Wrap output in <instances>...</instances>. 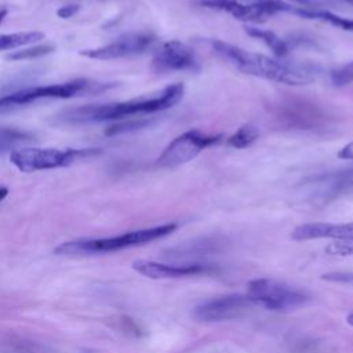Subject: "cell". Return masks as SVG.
Segmentation results:
<instances>
[{
  "label": "cell",
  "instance_id": "obj_16",
  "mask_svg": "<svg viewBox=\"0 0 353 353\" xmlns=\"http://www.w3.org/2000/svg\"><path fill=\"white\" fill-rule=\"evenodd\" d=\"M244 30L248 36H251L256 40H261L266 47H269L272 50V52L276 57L281 58V57H285L290 52L288 43L272 30L262 29V28H258V26H245Z\"/></svg>",
  "mask_w": 353,
  "mask_h": 353
},
{
  "label": "cell",
  "instance_id": "obj_20",
  "mask_svg": "<svg viewBox=\"0 0 353 353\" xmlns=\"http://www.w3.org/2000/svg\"><path fill=\"white\" fill-rule=\"evenodd\" d=\"M55 48L51 44H44V46H33L28 47L23 50H17L14 52H10L6 55L7 61H25V59H33V58H40L43 55H47L52 52Z\"/></svg>",
  "mask_w": 353,
  "mask_h": 353
},
{
  "label": "cell",
  "instance_id": "obj_18",
  "mask_svg": "<svg viewBox=\"0 0 353 353\" xmlns=\"http://www.w3.org/2000/svg\"><path fill=\"white\" fill-rule=\"evenodd\" d=\"M259 138V130L254 124H244L228 137L226 145L234 149H245Z\"/></svg>",
  "mask_w": 353,
  "mask_h": 353
},
{
  "label": "cell",
  "instance_id": "obj_23",
  "mask_svg": "<svg viewBox=\"0 0 353 353\" xmlns=\"http://www.w3.org/2000/svg\"><path fill=\"white\" fill-rule=\"evenodd\" d=\"M325 252L331 255H353V237L339 239L334 243H330L325 247Z\"/></svg>",
  "mask_w": 353,
  "mask_h": 353
},
{
  "label": "cell",
  "instance_id": "obj_2",
  "mask_svg": "<svg viewBox=\"0 0 353 353\" xmlns=\"http://www.w3.org/2000/svg\"><path fill=\"white\" fill-rule=\"evenodd\" d=\"M185 92V85L182 83H174L156 92L154 95L134 98L124 102L102 103V105H88L66 112L62 119L68 123L81 124V123H97L125 119L130 116L150 114L156 112L165 110L178 103Z\"/></svg>",
  "mask_w": 353,
  "mask_h": 353
},
{
  "label": "cell",
  "instance_id": "obj_9",
  "mask_svg": "<svg viewBox=\"0 0 353 353\" xmlns=\"http://www.w3.org/2000/svg\"><path fill=\"white\" fill-rule=\"evenodd\" d=\"M154 41H156V37L152 33H148V32L130 33L123 37H119L117 40H114L106 46L83 50L80 54L83 57H87L91 59H98V61L117 59V58H125V57L142 54L148 48H150Z\"/></svg>",
  "mask_w": 353,
  "mask_h": 353
},
{
  "label": "cell",
  "instance_id": "obj_7",
  "mask_svg": "<svg viewBox=\"0 0 353 353\" xmlns=\"http://www.w3.org/2000/svg\"><path fill=\"white\" fill-rule=\"evenodd\" d=\"M221 134H207L200 130H188L171 141L163 153L159 156L156 164L163 168H174L196 159L204 149L218 143Z\"/></svg>",
  "mask_w": 353,
  "mask_h": 353
},
{
  "label": "cell",
  "instance_id": "obj_17",
  "mask_svg": "<svg viewBox=\"0 0 353 353\" xmlns=\"http://www.w3.org/2000/svg\"><path fill=\"white\" fill-rule=\"evenodd\" d=\"M46 37L41 32H17V33H7L0 34V51L4 50H14L22 46L33 44Z\"/></svg>",
  "mask_w": 353,
  "mask_h": 353
},
{
  "label": "cell",
  "instance_id": "obj_1",
  "mask_svg": "<svg viewBox=\"0 0 353 353\" xmlns=\"http://www.w3.org/2000/svg\"><path fill=\"white\" fill-rule=\"evenodd\" d=\"M210 46L218 57L244 74L288 85H305L314 80L312 70L298 65L273 59L263 54L251 52L218 39H211Z\"/></svg>",
  "mask_w": 353,
  "mask_h": 353
},
{
  "label": "cell",
  "instance_id": "obj_22",
  "mask_svg": "<svg viewBox=\"0 0 353 353\" xmlns=\"http://www.w3.org/2000/svg\"><path fill=\"white\" fill-rule=\"evenodd\" d=\"M32 139V135L25 132V131H19L15 128H10V131H6L3 134H0V156L4 154L6 152L11 150L12 146L17 142H23V141H29Z\"/></svg>",
  "mask_w": 353,
  "mask_h": 353
},
{
  "label": "cell",
  "instance_id": "obj_8",
  "mask_svg": "<svg viewBox=\"0 0 353 353\" xmlns=\"http://www.w3.org/2000/svg\"><path fill=\"white\" fill-rule=\"evenodd\" d=\"M201 6L230 14L245 22H265L280 12H290L291 6L283 0H199Z\"/></svg>",
  "mask_w": 353,
  "mask_h": 353
},
{
  "label": "cell",
  "instance_id": "obj_13",
  "mask_svg": "<svg viewBox=\"0 0 353 353\" xmlns=\"http://www.w3.org/2000/svg\"><path fill=\"white\" fill-rule=\"evenodd\" d=\"M132 268L134 270H137L138 273L149 279H174V277L201 274V273L205 274L215 270L211 265H203V263L170 265V263H161V262L146 261V259L134 261Z\"/></svg>",
  "mask_w": 353,
  "mask_h": 353
},
{
  "label": "cell",
  "instance_id": "obj_14",
  "mask_svg": "<svg viewBox=\"0 0 353 353\" xmlns=\"http://www.w3.org/2000/svg\"><path fill=\"white\" fill-rule=\"evenodd\" d=\"M296 241L313 239H346L353 237V222L349 223H331V222H309L299 225L291 233Z\"/></svg>",
  "mask_w": 353,
  "mask_h": 353
},
{
  "label": "cell",
  "instance_id": "obj_24",
  "mask_svg": "<svg viewBox=\"0 0 353 353\" xmlns=\"http://www.w3.org/2000/svg\"><path fill=\"white\" fill-rule=\"evenodd\" d=\"M148 123H149L148 120H139V121H125V123H121V124H113V125H110L105 130V134L106 135H116V134L132 131V130L145 127Z\"/></svg>",
  "mask_w": 353,
  "mask_h": 353
},
{
  "label": "cell",
  "instance_id": "obj_11",
  "mask_svg": "<svg viewBox=\"0 0 353 353\" xmlns=\"http://www.w3.org/2000/svg\"><path fill=\"white\" fill-rule=\"evenodd\" d=\"M152 69L157 73L197 70L199 62L194 51L182 41L164 43L152 59Z\"/></svg>",
  "mask_w": 353,
  "mask_h": 353
},
{
  "label": "cell",
  "instance_id": "obj_25",
  "mask_svg": "<svg viewBox=\"0 0 353 353\" xmlns=\"http://www.w3.org/2000/svg\"><path fill=\"white\" fill-rule=\"evenodd\" d=\"M79 10H80L79 4H66V6H62V7L57 11V15H58L59 18H70V17H73Z\"/></svg>",
  "mask_w": 353,
  "mask_h": 353
},
{
  "label": "cell",
  "instance_id": "obj_30",
  "mask_svg": "<svg viewBox=\"0 0 353 353\" xmlns=\"http://www.w3.org/2000/svg\"><path fill=\"white\" fill-rule=\"evenodd\" d=\"M346 321H347V324H350L353 327V312L349 313V316L346 317Z\"/></svg>",
  "mask_w": 353,
  "mask_h": 353
},
{
  "label": "cell",
  "instance_id": "obj_6",
  "mask_svg": "<svg viewBox=\"0 0 353 353\" xmlns=\"http://www.w3.org/2000/svg\"><path fill=\"white\" fill-rule=\"evenodd\" d=\"M247 295L254 305L269 310H288L305 305L309 295L285 283L273 279H255L247 284Z\"/></svg>",
  "mask_w": 353,
  "mask_h": 353
},
{
  "label": "cell",
  "instance_id": "obj_10",
  "mask_svg": "<svg viewBox=\"0 0 353 353\" xmlns=\"http://www.w3.org/2000/svg\"><path fill=\"white\" fill-rule=\"evenodd\" d=\"M252 301L247 294H229L203 302L194 309V317L201 321H222L232 320L244 314Z\"/></svg>",
  "mask_w": 353,
  "mask_h": 353
},
{
  "label": "cell",
  "instance_id": "obj_5",
  "mask_svg": "<svg viewBox=\"0 0 353 353\" xmlns=\"http://www.w3.org/2000/svg\"><path fill=\"white\" fill-rule=\"evenodd\" d=\"M99 153L98 149H55V148H19L10 153L11 163L22 172L66 167L76 160Z\"/></svg>",
  "mask_w": 353,
  "mask_h": 353
},
{
  "label": "cell",
  "instance_id": "obj_26",
  "mask_svg": "<svg viewBox=\"0 0 353 353\" xmlns=\"http://www.w3.org/2000/svg\"><path fill=\"white\" fill-rule=\"evenodd\" d=\"M295 4H299L298 7H303V8H323V6L325 4V0H290Z\"/></svg>",
  "mask_w": 353,
  "mask_h": 353
},
{
  "label": "cell",
  "instance_id": "obj_19",
  "mask_svg": "<svg viewBox=\"0 0 353 353\" xmlns=\"http://www.w3.org/2000/svg\"><path fill=\"white\" fill-rule=\"evenodd\" d=\"M319 182L321 185H325L327 192L331 193L353 190V170H345L342 172L325 175Z\"/></svg>",
  "mask_w": 353,
  "mask_h": 353
},
{
  "label": "cell",
  "instance_id": "obj_31",
  "mask_svg": "<svg viewBox=\"0 0 353 353\" xmlns=\"http://www.w3.org/2000/svg\"><path fill=\"white\" fill-rule=\"evenodd\" d=\"M349 1H352V3H353V0H349Z\"/></svg>",
  "mask_w": 353,
  "mask_h": 353
},
{
  "label": "cell",
  "instance_id": "obj_27",
  "mask_svg": "<svg viewBox=\"0 0 353 353\" xmlns=\"http://www.w3.org/2000/svg\"><path fill=\"white\" fill-rule=\"evenodd\" d=\"M338 157L343 159V160H353V142H349L347 145H345L338 152Z\"/></svg>",
  "mask_w": 353,
  "mask_h": 353
},
{
  "label": "cell",
  "instance_id": "obj_3",
  "mask_svg": "<svg viewBox=\"0 0 353 353\" xmlns=\"http://www.w3.org/2000/svg\"><path fill=\"white\" fill-rule=\"evenodd\" d=\"M176 229V223H164L148 229L127 232L113 237L105 239H79L66 241L58 245L54 252L58 255H77V254H101L112 252L128 247L146 244L172 233Z\"/></svg>",
  "mask_w": 353,
  "mask_h": 353
},
{
  "label": "cell",
  "instance_id": "obj_21",
  "mask_svg": "<svg viewBox=\"0 0 353 353\" xmlns=\"http://www.w3.org/2000/svg\"><path fill=\"white\" fill-rule=\"evenodd\" d=\"M330 81L335 87H345L353 81V61L330 70Z\"/></svg>",
  "mask_w": 353,
  "mask_h": 353
},
{
  "label": "cell",
  "instance_id": "obj_28",
  "mask_svg": "<svg viewBox=\"0 0 353 353\" xmlns=\"http://www.w3.org/2000/svg\"><path fill=\"white\" fill-rule=\"evenodd\" d=\"M8 194V189L6 186H0V201Z\"/></svg>",
  "mask_w": 353,
  "mask_h": 353
},
{
  "label": "cell",
  "instance_id": "obj_4",
  "mask_svg": "<svg viewBox=\"0 0 353 353\" xmlns=\"http://www.w3.org/2000/svg\"><path fill=\"white\" fill-rule=\"evenodd\" d=\"M114 84L92 81L87 79H76L61 84H50V85H37L22 88L14 92H10L0 98V112L10 110L15 106L28 105L40 99H63L83 95L99 94L105 90L112 88Z\"/></svg>",
  "mask_w": 353,
  "mask_h": 353
},
{
  "label": "cell",
  "instance_id": "obj_12",
  "mask_svg": "<svg viewBox=\"0 0 353 353\" xmlns=\"http://www.w3.org/2000/svg\"><path fill=\"white\" fill-rule=\"evenodd\" d=\"M280 105L277 117L284 125L306 130L320 125L324 120V113L314 103L290 99Z\"/></svg>",
  "mask_w": 353,
  "mask_h": 353
},
{
  "label": "cell",
  "instance_id": "obj_29",
  "mask_svg": "<svg viewBox=\"0 0 353 353\" xmlns=\"http://www.w3.org/2000/svg\"><path fill=\"white\" fill-rule=\"evenodd\" d=\"M6 15H7V10H6V8L0 10V23H1V22H3V19L6 18Z\"/></svg>",
  "mask_w": 353,
  "mask_h": 353
},
{
  "label": "cell",
  "instance_id": "obj_15",
  "mask_svg": "<svg viewBox=\"0 0 353 353\" xmlns=\"http://www.w3.org/2000/svg\"><path fill=\"white\" fill-rule=\"evenodd\" d=\"M290 14H294V15H296L299 18H305V19H314V21L325 22L334 28H338V29H342L346 32H353V19L334 14L330 10L303 8V7H298V6H291Z\"/></svg>",
  "mask_w": 353,
  "mask_h": 353
}]
</instances>
